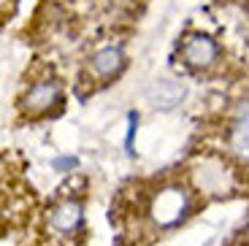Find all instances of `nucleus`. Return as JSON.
Wrapping results in <instances>:
<instances>
[{
  "label": "nucleus",
  "instance_id": "obj_6",
  "mask_svg": "<svg viewBox=\"0 0 249 246\" xmlns=\"http://www.w3.org/2000/svg\"><path fill=\"white\" fill-rule=\"evenodd\" d=\"M122 62H124L122 49L106 46V49H100L98 54L92 57V70H95V76H100V79H108V76H114L119 68H122Z\"/></svg>",
  "mask_w": 249,
  "mask_h": 246
},
{
  "label": "nucleus",
  "instance_id": "obj_1",
  "mask_svg": "<svg viewBox=\"0 0 249 246\" xmlns=\"http://www.w3.org/2000/svg\"><path fill=\"white\" fill-rule=\"evenodd\" d=\"M187 209H190V197H187L184 190L179 187H168V190H162L160 195L155 197V203H152V216L160 228H174L184 219Z\"/></svg>",
  "mask_w": 249,
  "mask_h": 246
},
{
  "label": "nucleus",
  "instance_id": "obj_7",
  "mask_svg": "<svg viewBox=\"0 0 249 246\" xmlns=\"http://www.w3.org/2000/svg\"><path fill=\"white\" fill-rule=\"evenodd\" d=\"M231 146L236 154H241V157H247L249 160V108L241 111V117L236 119V124H233L231 130Z\"/></svg>",
  "mask_w": 249,
  "mask_h": 246
},
{
  "label": "nucleus",
  "instance_id": "obj_5",
  "mask_svg": "<svg viewBox=\"0 0 249 246\" xmlns=\"http://www.w3.org/2000/svg\"><path fill=\"white\" fill-rule=\"evenodd\" d=\"M57 98H60V84H57V81H38L30 92H27L25 108L30 111V114H41V111H46L52 103H57Z\"/></svg>",
  "mask_w": 249,
  "mask_h": 246
},
{
  "label": "nucleus",
  "instance_id": "obj_2",
  "mask_svg": "<svg viewBox=\"0 0 249 246\" xmlns=\"http://www.w3.org/2000/svg\"><path fill=\"white\" fill-rule=\"evenodd\" d=\"M81 203L79 200H60L49 209V228L60 235H71L81 228Z\"/></svg>",
  "mask_w": 249,
  "mask_h": 246
},
{
  "label": "nucleus",
  "instance_id": "obj_3",
  "mask_svg": "<svg viewBox=\"0 0 249 246\" xmlns=\"http://www.w3.org/2000/svg\"><path fill=\"white\" fill-rule=\"evenodd\" d=\"M184 60L190 68H206L217 60V43L209 35H190L184 43Z\"/></svg>",
  "mask_w": 249,
  "mask_h": 246
},
{
  "label": "nucleus",
  "instance_id": "obj_4",
  "mask_svg": "<svg viewBox=\"0 0 249 246\" xmlns=\"http://www.w3.org/2000/svg\"><path fill=\"white\" fill-rule=\"evenodd\" d=\"M146 98H149V103L157 105V108H174V105H179L181 98H184V84L171 81V79L155 81V84L149 87Z\"/></svg>",
  "mask_w": 249,
  "mask_h": 246
}]
</instances>
